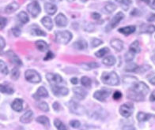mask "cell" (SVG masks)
<instances>
[{
    "label": "cell",
    "mask_w": 155,
    "mask_h": 130,
    "mask_svg": "<svg viewBox=\"0 0 155 130\" xmlns=\"http://www.w3.org/2000/svg\"><path fill=\"white\" fill-rule=\"evenodd\" d=\"M153 117H154V115H153V114H147V113H144V112H139L137 114V119L139 122H147Z\"/></svg>",
    "instance_id": "obj_20"
},
{
    "label": "cell",
    "mask_w": 155,
    "mask_h": 130,
    "mask_svg": "<svg viewBox=\"0 0 155 130\" xmlns=\"http://www.w3.org/2000/svg\"><path fill=\"white\" fill-rule=\"evenodd\" d=\"M135 29H136V28H135V25H129V26L120 28L118 31L119 33H122V34L125 35V36H128V35L131 34V33H135Z\"/></svg>",
    "instance_id": "obj_22"
},
{
    "label": "cell",
    "mask_w": 155,
    "mask_h": 130,
    "mask_svg": "<svg viewBox=\"0 0 155 130\" xmlns=\"http://www.w3.org/2000/svg\"><path fill=\"white\" fill-rule=\"evenodd\" d=\"M0 71H1L2 73H3L4 75H7L9 73L8 67H7L6 63L2 60H0Z\"/></svg>",
    "instance_id": "obj_37"
},
{
    "label": "cell",
    "mask_w": 155,
    "mask_h": 130,
    "mask_svg": "<svg viewBox=\"0 0 155 130\" xmlns=\"http://www.w3.org/2000/svg\"><path fill=\"white\" fill-rule=\"evenodd\" d=\"M116 2L122 3L124 6H127V7H129V5L131 4V0H116Z\"/></svg>",
    "instance_id": "obj_48"
},
{
    "label": "cell",
    "mask_w": 155,
    "mask_h": 130,
    "mask_svg": "<svg viewBox=\"0 0 155 130\" xmlns=\"http://www.w3.org/2000/svg\"><path fill=\"white\" fill-rule=\"evenodd\" d=\"M92 17L95 20H98V19H100L101 15L98 14V13H93L92 14Z\"/></svg>",
    "instance_id": "obj_54"
},
{
    "label": "cell",
    "mask_w": 155,
    "mask_h": 130,
    "mask_svg": "<svg viewBox=\"0 0 155 130\" xmlns=\"http://www.w3.org/2000/svg\"><path fill=\"white\" fill-rule=\"evenodd\" d=\"M135 110L134 105L131 103H126L123 104L120 107V114L124 117V118H129L132 115L133 112Z\"/></svg>",
    "instance_id": "obj_6"
},
{
    "label": "cell",
    "mask_w": 155,
    "mask_h": 130,
    "mask_svg": "<svg viewBox=\"0 0 155 130\" xmlns=\"http://www.w3.org/2000/svg\"><path fill=\"white\" fill-rule=\"evenodd\" d=\"M25 77L27 81L30 83L37 84L41 81V76L39 75V73L36 70H33V69H28L27 71H25Z\"/></svg>",
    "instance_id": "obj_5"
},
{
    "label": "cell",
    "mask_w": 155,
    "mask_h": 130,
    "mask_svg": "<svg viewBox=\"0 0 155 130\" xmlns=\"http://www.w3.org/2000/svg\"><path fill=\"white\" fill-rule=\"evenodd\" d=\"M101 81L104 84H107V85L116 86L120 84L119 76L115 72L104 73L101 76Z\"/></svg>",
    "instance_id": "obj_2"
},
{
    "label": "cell",
    "mask_w": 155,
    "mask_h": 130,
    "mask_svg": "<svg viewBox=\"0 0 155 130\" xmlns=\"http://www.w3.org/2000/svg\"><path fill=\"white\" fill-rule=\"evenodd\" d=\"M108 52V49L107 48V47H104V48L99 50L97 52H96V53H95V55H96L97 58H101L106 55Z\"/></svg>",
    "instance_id": "obj_40"
},
{
    "label": "cell",
    "mask_w": 155,
    "mask_h": 130,
    "mask_svg": "<svg viewBox=\"0 0 155 130\" xmlns=\"http://www.w3.org/2000/svg\"><path fill=\"white\" fill-rule=\"evenodd\" d=\"M124 14L122 12L117 13V14H116L113 17H112V19L111 20V21L109 22V24H108V26L106 27L107 32H108V31H111L112 29L116 28V27L118 25L119 23L121 21L124 19Z\"/></svg>",
    "instance_id": "obj_7"
},
{
    "label": "cell",
    "mask_w": 155,
    "mask_h": 130,
    "mask_svg": "<svg viewBox=\"0 0 155 130\" xmlns=\"http://www.w3.org/2000/svg\"><path fill=\"white\" fill-rule=\"evenodd\" d=\"M30 34L36 36H45L46 33H45L39 26L34 24L30 27Z\"/></svg>",
    "instance_id": "obj_16"
},
{
    "label": "cell",
    "mask_w": 155,
    "mask_h": 130,
    "mask_svg": "<svg viewBox=\"0 0 155 130\" xmlns=\"http://www.w3.org/2000/svg\"><path fill=\"white\" fill-rule=\"evenodd\" d=\"M116 62V58L113 55H109V56H107L106 58H104L102 62H103L104 65H107V66H112V65H115Z\"/></svg>",
    "instance_id": "obj_29"
},
{
    "label": "cell",
    "mask_w": 155,
    "mask_h": 130,
    "mask_svg": "<svg viewBox=\"0 0 155 130\" xmlns=\"http://www.w3.org/2000/svg\"><path fill=\"white\" fill-rule=\"evenodd\" d=\"M33 113L32 110H27L24 114L20 118V122L24 124H27L29 123L31 121L33 120Z\"/></svg>",
    "instance_id": "obj_17"
},
{
    "label": "cell",
    "mask_w": 155,
    "mask_h": 130,
    "mask_svg": "<svg viewBox=\"0 0 155 130\" xmlns=\"http://www.w3.org/2000/svg\"><path fill=\"white\" fill-rule=\"evenodd\" d=\"M27 10L33 17H37L39 14L41 13V6L38 2L33 1L27 6Z\"/></svg>",
    "instance_id": "obj_8"
},
{
    "label": "cell",
    "mask_w": 155,
    "mask_h": 130,
    "mask_svg": "<svg viewBox=\"0 0 155 130\" xmlns=\"http://www.w3.org/2000/svg\"><path fill=\"white\" fill-rule=\"evenodd\" d=\"M142 1L145 2V3H147V4H150L151 0H142Z\"/></svg>",
    "instance_id": "obj_60"
},
{
    "label": "cell",
    "mask_w": 155,
    "mask_h": 130,
    "mask_svg": "<svg viewBox=\"0 0 155 130\" xmlns=\"http://www.w3.org/2000/svg\"><path fill=\"white\" fill-rule=\"evenodd\" d=\"M67 1H68V2H74V0H67Z\"/></svg>",
    "instance_id": "obj_62"
},
{
    "label": "cell",
    "mask_w": 155,
    "mask_h": 130,
    "mask_svg": "<svg viewBox=\"0 0 155 130\" xmlns=\"http://www.w3.org/2000/svg\"><path fill=\"white\" fill-rule=\"evenodd\" d=\"M53 57H54L53 54L51 53V51H48V54H47V55H46V57H45L44 59L47 61V60H49V59H51Z\"/></svg>",
    "instance_id": "obj_52"
},
{
    "label": "cell",
    "mask_w": 155,
    "mask_h": 130,
    "mask_svg": "<svg viewBox=\"0 0 155 130\" xmlns=\"http://www.w3.org/2000/svg\"><path fill=\"white\" fill-rule=\"evenodd\" d=\"M6 23H7L6 18H5L3 17H0V29H3L6 25Z\"/></svg>",
    "instance_id": "obj_47"
},
{
    "label": "cell",
    "mask_w": 155,
    "mask_h": 130,
    "mask_svg": "<svg viewBox=\"0 0 155 130\" xmlns=\"http://www.w3.org/2000/svg\"><path fill=\"white\" fill-rule=\"evenodd\" d=\"M38 123L41 124L42 125H44L45 127H46L47 128H48L50 127V121H49L48 118L46 117V116H44V115H41V116H39L38 118L36 119Z\"/></svg>",
    "instance_id": "obj_25"
},
{
    "label": "cell",
    "mask_w": 155,
    "mask_h": 130,
    "mask_svg": "<svg viewBox=\"0 0 155 130\" xmlns=\"http://www.w3.org/2000/svg\"><path fill=\"white\" fill-rule=\"evenodd\" d=\"M150 101L151 102L155 101V90L150 94Z\"/></svg>",
    "instance_id": "obj_55"
},
{
    "label": "cell",
    "mask_w": 155,
    "mask_h": 130,
    "mask_svg": "<svg viewBox=\"0 0 155 130\" xmlns=\"http://www.w3.org/2000/svg\"><path fill=\"white\" fill-rule=\"evenodd\" d=\"M45 10L46 11L47 14H48L49 15H53L55 14L56 10H57V6L54 5L53 3H51V2H47L45 3Z\"/></svg>",
    "instance_id": "obj_21"
},
{
    "label": "cell",
    "mask_w": 155,
    "mask_h": 130,
    "mask_svg": "<svg viewBox=\"0 0 155 130\" xmlns=\"http://www.w3.org/2000/svg\"><path fill=\"white\" fill-rule=\"evenodd\" d=\"M121 97H122V94H121L120 92H119V91H116V92H115L114 94H113V99H114L115 100H120Z\"/></svg>",
    "instance_id": "obj_49"
},
{
    "label": "cell",
    "mask_w": 155,
    "mask_h": 130,
    "mask_svg": "<svg viewBox=\"0 0 155 130\" xmlns=\"http://www.w3.org/2000/svg\"><path fill=\"white\" fill-rule=\"evenodd\" d=\"M122 130H135V128L132 125H125L123 127Z\"/></svg>",
    "instance_id": "obj_53"
},
{
    "label": "cell",
    "mask_w": 155,
    "mask_h": 130,
    "mask_svg": "<svg viewBox=\"0 0 155 130\" xmlns=\"http://www.w3.org/2000/svg\"><path fill=\"white\" fill-rule=\"evenodd\" d=\"M46 78L51 85H57L63 82V78L61 76L56 73H48L46 75Z\"/></svg>",
    "instance_id": "obj_9"
},
{
    "label": "cell",
    "mask_w": 155,
    "mask_h": 130,
    "mask_svg": "<svg viewBox=\"0 0 155 130\" xmlns=\"http://www.w3.org/2000/svg\"><path fill=\"white\" fill-rule=\"evenodd\" d=\"M102 43H103V41H102L101 40L94 38L93 39L92 41H91V46H92V47H98V46H100L101 44H102Z\"/></svg>",
    "instance_id": "obj_43"
},
{
    "label": "cell",
    "mask_w": 155,
    "mask_h": 130,
    "mask_svg": "<svg viewBox=\"0 0 155 130\" xmlns=\"http://www.w3.org/2000/svg\"><path fill=\"white\" fill-rule=\"evenodd\" d=\"M129 50L131 51H133L135 54L139 53L141 51L140 46H139V42L138 40L134 41L131 45H130V48Z\"/></svg>",
    "instance_id": "obj_32"
},
{
    "label": "cell",
    "mask_w": 155,
    "mask_h": 130,
    "mask_svg": "<svg viewBox=\"0 0 155 130\" xmlns=\"http://www.w3.org/2000/svg\"><path fill=\"white\" fill-rule=\"evenodd\" d=\"M72 34L69 31H61L55 33V41L62 44H67L71 40Z\"/></svg>",
    "instance_id": "obj_3"
},
{
    "label": "cell",
    "mask_w": 155,
    "mask_h": 130,
    "mask_svg": "<svg viewBox=\"0 0 155 130\" xmlns=\"http://www.w3.org/2000/svg\"><path fill=\"white\" fill-rule=\"evenodd\" d=\"M18 18L19 21L23 24L28 23L29 21V16H28V14H27L25 12H24V11H21V12L19 13L18 14Z\"/></svg>",
    "instance_id": "obj_30"
},
{
    "label": "cell",
    "mask_w": 155,
    "mask_h": 130,
    "mask_svg": "<svg viewBox=\"0 0 155 130\" xmlns=\"http://www.w3.org/2000/svg\"><path fill=\"white\" fill-rule=\"evenodd\" d=\"M73 47L75 49H77V50L82 51V50H85V49L87 48L88 44L87 43H86V41L80 40L78 41H76L75 43H74Z\"/></svg>",
    "instance_id": "obj_27"
},
{
    "label": "cell",
    "mask_w": 155,
    "mask_h": 130,
    "mask_svg": "<svg viewBox=\"0 0 155 130\" xmlns=\"http://www.w3.org/2000/svg\"><path fill=\"white\" fill-rule=\"evenodd\" d=\"M41 23L48 30H51L53 28L52 21H51V17H44L43 18L41 19Z\"/></svg>",
    "instance_id": "obj_24"
},
{
    "label": "cell",
    "mask_w": 155,
    "mask_h": 130,
    "mask_svg": "<svg viewBox=\"0 0 155 130\" xmlns=\"http://www.w3.org/2000/svg\"><path fill=\"white\" fill-rule=\"evenodd\" d=\"M150 69V65H143L142 67L138 68L136 72H139V73H144V72L147 71V70Z\"/></svg>",
    "instance_id": "obj_45"
},
{
    "label": "cell",
    "mask_w": 155,
    "mask_h": 130,
    "mask_svg": "<svg viewBox=\"0 0 155 130\" xmlns=\"http://www.w3.org/2000/svg\"><path fill=\"white\" fill-rule=\"evenodd\" d=\"M12 33L15 36L18 37L21 35V29H19V28H18V27H15V28H13L12 29Z\"/></svg>",
    "instance_id": "obj_46"
},
{
    "label": "cell",
    "mask_w": 155,
    "mask_h": 130,
    "mask_svg": "<svg viewBox=\"0 0 155 130\" xmlns=\"http://www.w3.org/2000/svg\"><path fill=\"white\" fill-rule=\"evenodd\" d=\"M70 125L74 128H78L81 126V123H80L79 121L72 120L70 122Z\"/></svg>",
    "instance_id": "obj_44"
},
{
    "label": "cell",
    "mask_w": 155,
    "mask_h": 130,
    "mask_svg": "<svg viewBox=\"0 0 155 130\" xmlns=\"http://www.w3.org/2000/svg\"><path fill=\"white\" fill-rule=\"evenodd\" d=\"M116 6L114 3H112V2H108L104 7V10H105V12L107 14H112V13H113L116 10Z\"/></svg>",
    "instance_id": "obj_33"
},
{
    "label": "cell",
    "mask_w": 155,
    "mask_h": 130,
    "mask_svg": "<svg viewBox=\"0 0 155 130\" xmlns=\"http://www.w3.org/2000/svg\"><path fill=\"white\" fill-rule=\"evenodd\" d=\"M149 91V87L145 83L137 81L129 88L127 98L134 101H143Z\"/></svg>",
    "instance_id": "obj_1"
},
{
    "label": "cell",
    "mask_w": 155,
    "mask_h": 130,
    "mask_svg": "<svg viewBox=\"0 0 155 130\" xmlns=\"http://www.w3.org/2000/svg\"><path fill=\"white\" fill-rule=\"evenodd\" d=\"M11 107L17 112H21L23 110V100L21 99H15L11 104Z\"/></svg>",
    "instance_id": "obj_19"
},
{
    "label": "cell",
    "mask_w": 155,
    "mask_h": 130,
    "mask_svg": "<svg viewBox=\"0 0 155 130\" xmlns=\"http://www.w3.org/2000/svg\"><path fill=\"white\" fill-rule=\"evenodd\" d=\"M109 95H110V92L108 90H99V91H97L94 94V97L96 100H97L98 101L103 102L106 100V99L109 96Z\"/></svg>",
    "instance_id": "obj_11"
},
{
    "label": "cell",
    "mask_w": 155,
    "mask_h": 130,
    "mask_svg": "<svg viewBox=\"0 0 155 130\" xmlns=\"http://www.w3.org/2000/svg\"><path fill=\"white\" fill-rule=\"evenodd\" d=\"M150 7L153 9V10H155V0H153V2L150 4Z\"/></svg>",
    "instance_id": "obj_59"
},
{
    "label": "cell",
    "mask_w": 155,
    "mask_h": 130,
    "mask_svg": "<svg viewBox=\"0 0 155 130\" xmlns=\"http://www.w3.org/2000/svg\"><path fill=\"white\" fill-rule=\"evenodd\" d=\"M69 109L70 111L71 112L72 114H76V115H83V114H86V108L84 107L82 105L78 103L73 100L70 101Z\"/></svg>",
    "instance_id": "obj_4"
},
{
    "label": "cell",
    "mask_w": 155,
    "mask_h": 130,
    "mask_svg": "<svg viewBox=\"0 0 155 130\" xmlns=\"http://www.w3.org/2000/svg\"><path fill=\"white\" fill-rule=\"evenodd\" d=\"M19 76H20V72H19L18 69V68H15V69H12L11 71V78L13 80H18L19 78Z\"/></svg>",
    "instance_id": "obj_41"
},
{
    "label": "cell",
    "mask_w": 155,
    "mask_h": 130,
    "mask_svg": "<svg viewBox=\"0 0 155 130\" xmlns=\"http://www.w3.org/2000/svg\"><path fill=\"white\" fill-rule=\"evenodd\" d=\"M6 46V41L2 36H0V50H2Z\"/></svg>",
    "instance_id": "obj_51"
},
{
    "label": "cell",
    "mask_w": 155,
    "mask_h": 130,
    "mask_svg": "<svg viewBox=\"0 0 155 130\" xmlns=\"http://www.w3.org/2000/svg\"><path fill=\"white\" fill-rule=\"evenodd\" d=\"M81 83H82V85L85 87H90L91 86V80L88 77H82V79H81Z\"/></svg>",
    "instance_id": "obj_36"
},
{
    "label": "cell",
    "mask_w": 155,
    "mask_h": 130,
    "mask_svg": "<svg viewBox=\"0 0 155 130\" xmlns=\"http://www.w3.org/2000/svg\"><path fill=\"white\" fill-rule=\"evenodd\" d=\"M82 66L83 67L84 69L86 70H90V69H96V68L99 67V64L95 62H87V63H83L82 64Z\"/></svg>",
    "instance_id": "obj_31"
},
{
    "label": "cell",
    "mask_w": 155,
    "mask_h": 130,
    "mask_svg": "<svg viewBox=\"0 0 155 130\" xmlns=\"http://www.w3.org/2000/svg\"><path fill=\"white\" fill-rule=\"evenodd\" d=\"M18 8H19L18 3L16 2H11V3H10V4L6 6V8H5V12H6V14H12V13L15 12L17 10H18Z\"/></svg>",
    "instance_id": "obj_23"
},
{
    "label": "cell",
    "mask_w": 155,
    "mask_h": 130,
    "mask_svg": "<svg viewBox=\"0 0 155 130\" xmlns=\"http://www.w3.org/2000/svg\"><path fill=\"white\" fill-rule=\"evenodd\" d=\"M51 1H52V2H60V1H62V0H51Z\"/></svg>",
    "instance_id": "obj_61"
},
{
    "label": "cell",
    "mask_w": 155,
    "mask_h": 130,
    "mask_svg": "<svg viewBox=\"0 0 155 130\" xmlns=\"http://www.w3.org/2000/svg\"><path fill=\"white\" fill-rule=\"evenodd\" d=\"M6 55H7V57L8 59H10V61L13 63V64H15V65L17 66H21V65H22V62H21V60L19 59V57L16 54L12 51H9L6 52Z\"/></svg>",
    "instance_id": "obj_13"
},
{
    "label": "cell",
    "mask_w": 155,
    "mask_h": 130,
    "mask_svg": "<svg viewBox=\"0 0 155 130\" xmlns=\"http://www.w3.org/2000/svg\"><path fill=\"white\" fill-rule=\"evenodd\" d=\"M150 18H148V21H152L155 20V14H153V15H151V17H150Z\"/></svg>",
    "instance_id": "obj_57"
},
{
    "label": "cell",
    "mask_w": 155,
    "mask_h": 130,
    "mask_svg": "<svg viewBox=\"0 0 155 130\" xmlns=\"http://www.w3.org/2000/svg\"><path fill=\"white\" fill-rule=\"evenodd\" d=\"M35 46L38 49L39 51H41V52H44V51H48V45L46 42H45L44 40H38L35 43Z\"/></svg>",
    "instance_id": "obj_26"
},
{
    "label": "cell",
    "mask_w": 155,
    "mask_h": 130,
    "mask_svg": "<svg viewBox=\"0 0 155 130\" xmlns=\"http://www.w3.org/2000/svg\"><path fill=\"white\" fill-rule=\"evenodd\" d=\"M55 24L58 27H65L68 25V20L66 17L65 15H63V14H59L57 15V17L55 19Z\"/></svg>",
    "instance_id": "obj_14"
},
{
    "label": "cell",
    "mask_w": 155,
    "mask_h": 130,
    "mask_svg": "<svg viewBox=\"0 0 155 130\" xmlns=\"http://www.w3.org/2000/svg\"><path fill=\"white\" fill-rule=\"evenodd\" d=\"M53 106V109L55 110V111L59 112V110H61V109H62L61 106H60V104H59V103H57V102L54 103L53 106Z\"/></svg>",
    "instance_id": "obj_50"
},
{
    "label": "cell",
    "mask_w": 155,
    "mask_h": 130,
    "mask_svg": "<svg viewBox=\"0 0 155 130\" xmlns=\"http://www.w3.org/2000/svg\"><path fill=\"white\" fill-rule=\"evenodd\" d=\"M150 82L152 84H153V85H155V77H153L152 79L150 80Z\"/></svg>",
    "instance_id": "obj_58"
},
{
    "label": "cell",
    "mask_w": 155,
    "mask_h": 130,
    "mask_svg": "<svg viewBox=\"0 0 155 130\" xmlns=\"http://www.w3.org/2000/svg\"><path fill=\"white\" fill-rule=\"evenodd\" d=\"M135 54L134 53L133 51H131L129 50V51H127L126 54H125V56H124L125 61H126L127 62H131L133 59H134V58H135Z\"/></svg>",
    "instance_id": "obj_38"
},
{
    "label": "cell",
    "mask_w": 155,
    "mask_h": 130,
    "mask_svg": "<svg viewBox=\"0 0 155 130\" xmlns=\"http://www.w3.org/2000/svg\"><path fill=\"white\" fill-rule=\"evenodd\" d=\"M81 1H82V2H87L88 0H81Z\"/></svg>",
    "instance_id": "obj_63"
},
{
    "label": "cell",
    "mask_w": 155,
    "mask_h": 130,
    "mask_svg": "<svg viewBox=\"0 0 155 130\" xmlns=\"http://www.w3.org/2000/svg\"><path fill=\"white\" fill-rule=\"evenodd\" d=\"M0 92L4 94H8V95H12L14 93V89H13L12 87H10L8 84H0Z\"/></svg>",
    "instance_id": "obj_28"
},
{
    "label": "cell",
    "mask_w": 155,
    "mask_h": 130,
    "mask_svg": "<svg viewBox=\"0 0 155 130\" xmlns=\"http://www.w3.org/2000/svg\"><path fill=\"white\" fill-rule=\"evenodd\" d=\"M71 82L73 84H77L78 82V78H76V77H74V78H72V79L71 80Z\"/></svg>",
    "instance_id": "obj_56"
},
{
    "label": "cell",
    "mask_w": 155,
    "mask_h": 130,
    "mask_svg": "<svg viewBox=\"0 0 155 130\" xmlns=\"http://www.w3.org/2000/svg\"><path fill=\"white\" fill-rule=\"evenodd\" d=\"M38 108L40 110H41L44 112H48L49 111V106L48 105L47 103L45 102H41L40 103H38Z\"/></svg>",
    "instance_id": "obj_39"
},
{
    "label": "cell",
    "mask_w": 155,
    "mask_h": 130,
    "mask_svg": "<svg viewBox=\"0 0 155 130\" xmlns=\"http://www.w3.org/2000/svg\"><path fill=\"white\" fill-rule=\"evenodd\" d=\"M110 45L112 48L115 49V51H118V52L121 51L124 49V43L122 40H119V39L112 40L110 42Z\"/></svg>",
    "instance_id": "obj_15"
},
{
    "label": "cell",
    "mask_w": 155,
    "mask_h": 130,
    "mask_svg": "<svg viewBox=\"0 0 155 130\" xmlns=\"http://www.w3.org/2000/svg\"><path fill=\"white\" fill-rule=\"evenodd\" d=\"M139 66L135 63H129L125 66V71L127 72H136Z\"/></svg>",
    "instance_id": "obj_35"
},
{
    "label": "cell",
    "mask_w": 155,
    "mask_h": 130,
    "mask_svg": "<svg viewBox=\"0 0 155 130\" xmlns=\"http://www.w3.org/2000/svg\"><path fill=\"white\" fill-rule=\"evenodd\" d=\"M54 125H55V128H57L58 130H68V127L59 119H55L54 120Z\"/></svg>",
    "instance_id": "obj_34"
},
{
    "label": "cell",
    "mask_w": 155,
    "mask_h": 130,
    "mask_svg": "<svg viewBox=\"0 0 155 130\" xmlns=\"http://www.w3.org/2000/svg\"><path fill=\"white\" fill-rule=\"evenodd\" d=\"M74 97L78 100H82L87 96V92L82 87H75L73 88Z\"/></svg>",
    "instance_id": "obj_12"
},
{
    "label": "cell",
    "mask_w": 155,
    "mask_h": 130,
    "mask_svg": "<svg viewBox=\"0 0 155 130\" xmlns=\"http://www.w3.org/2000/svg\"><path fill=\"white\" fill-rule=\"evenodd\" d=\"M51 91L54 93L55 96H67L69 92L68 88L66 87H61L58 85H52L51 86Z\"/></svg>",
    "instance_id": "obj_10"
},
{
    "label": "cell",
    "mask_w": 155,
    "mask_h": 130,
    "mask_svg": "<svg viewBox=\"0 0 155 130\" xmlns=\"http://www.w3.org/2000/svg\"><path fill=\"white\" fill-rule=\"evenodd\" d=\"M33 97L36 99L37 100H40L41 98H47L48 97V91L46 90L45 87H40L37 89V92L35 94Z\"/></svg>",
    "instance_id": "obj_18"
},
{
    "label": "cell",
    "mask_w": 155,
    "mask_h": 130,
    "mask_svg": "<svg viewBox=\"0 0 155 130\" xmlns=\"http://www.w3.org/2000/svg\"><path fill=\"white\" fill-rule=\"evenodd\" d=\"M155 32V26L153 24H149L147 26H145V29H143V33H153Z\"/></svg>",
    "instance_id": "obj_42"
}]
</instances>
